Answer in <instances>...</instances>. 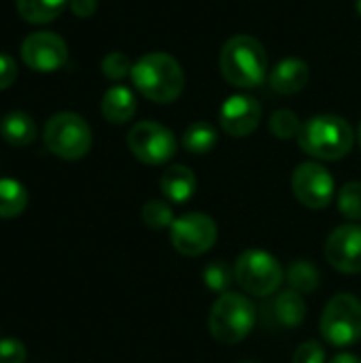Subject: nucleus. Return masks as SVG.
<instances>
[{
  "label": "nucleus",
  "instance_id": "4",
  "mask_svg": "<svg viewBox=\"0 0 361 363\" xmlns=\"http://www.w3.org/2000/svg\"><path fill=\"white\" fill-rule=\"evenodd\" d=\"M257 311L247 296L226 291L221 294L209 315V330L221 345H238L255 328Z\"/></svg>",
  "mask_w": 361,
  "mask_h": 363
},
{
  "label": "nucleus",
  "instance_id": "24",
  "mask_svg": "<svg viewBox=\"0 0 361 363\" xmlns=\"http://www.w3.org/2000/svg\"><path fill=\"white\" fill-rule=\"evenodd\" d=\"M268 128H270V132H272L277 138L287 140V138H294V136L298 138V134H300V130H302V121H300V117H298L294 111L281 108V111L272 113Z\"/></svg>",
  "mask_w": 361,
  "mask_h": 363
},
{
  "label": "nucleus",
  "instance_id": "8",
  "mask_svg": "<svg viewBox=\"0 0 361 363\" xmlns=\"http://www.w3.org/2000/svg\"><path fill=\"white\" fill-rule=\"evenodd\" d=\"M132 155L149 166H162L177 153L174 134L157 121H138L128 134Z\"/></svg>",
  "mask_w": 361,
  "mask_h": 363
},
{
  "label": "nucleus",
  "instance_id": "17",
  "mask_svg": "<svg viewBox=\"0 0 361 363\" xmlns=\"http://www.w3.org/2000/svg\"><path fill=\"white\" fill-rule=\"evenodd\" d=\"M0 136L13 147H28L36 138V123L23 111H11L0 119Z\"/></svg>",
  "mask_w": 361,
  "mask_h": 363
},
{
  "label": "nucleus",
  "instance_id": "30",
  "mask_svg": "<svg viewBox=\"0 0 361 363\" xmlns=\"http://www.w3.org/2000/svg\"><path fill=\"white\" fill-rule=\"evenodd\" d=\"M17 79V64L11 55L0 53V91L11 87Z\"/></svg>",
  "mask_w": 361,
  "mask_h": 363
},
{
  "label": "nucleus",
  "instance_id": "10",
  "mask_svg": "<svg viewBox=\"0 0 361 363\" xmlns=\"http://www.w3.org/2000/svg\"><path fill=\"white\" fill-rule=\"evenodd\" d=\"M291 189L298 202L311 211H321L330 206L336 194V185L330 170L319 162L300 164L291 174Z\"/></svg>",
  "mask_w": 361,
  "mask_h": 363
},
{
  "label": "nucleus",
  "instance_id": "23",
  "mask_svg": "<svg viewBox=\"0 0 361 363\" xmlns=\"http://www.w3.org/2000/svg\"><path fill=\"white\" fill-rule=\"evenodd\" d=\"M143 221L151 230H166L174 223L172 206L164 200H149L143 206Z\"/></svg>",
  "mask_w": 361,
  "mask_h": 363
},
{
  "label": "nucleus",
  "instance_id": "9",
  "mask_svg": "<svg viewBox=\"0 0 361 363\" xmlns=\"http://www.w3.org/2000/svg\"><path fill=\"white\" fill-rule=\"evenodd\" d=\"M219 230L213 217L204 213H185L170 225V242L174 251L185 257H198L211 251L217 242Z\"/></svg>",
  "mask_w": 361,
  "mask_h": 363
},
{
  "label": "nucleus",
  "instance_id": "14",
  "mask_svg": "<svg viewBox=\"0 0 361 363\" xmlns=\"http://www.w3.org/2000/svg\"><path fill=\"white\" fill-rule=\"evenodd\" d=\"M309 81H311V68L300 57H285L270 72V87L283 96L302 91L309 85Z\"/></svg>",
  "mask_w": 361,
  "mask_h": 363
},
{
  "label": "nucleus",
  "instance_id": "11",
  "mask_svg": "<svg viewBox=\"0 0 361 363\" xmlns=\"http://www.w3.org/2000/svg\"><path fill=\"white\" fill-rule=\"evenodd\" d=\"M21 60L36 72H53L68 60L66 40L53 32H32L21 43Z\"/></svg>",
  "mask_w": 361,
  "mask_h": 363
},
{
  "label": "nucleus",
  "instance_id": "12",
  "mask_svg": "<svg viewBox=\"0 0 361 363\" xmlns=\"http://www.w3.org/2000/svg\"><path fill=\"white\" fill-rule=\"evenodd\" d=\"M326 257L332 268L345 274L361 272V228L345 223L332 230L326 240Z\"/></svg>",
  "mask_w": 361,
  "mask_h": 363
},
{
  "label": "nucleus",
  "instance_id": "32",
  "mask_svg": "<svg viewBox=\"0 0 361 363\" xmlns=\"http://www.w3.org/2000/svg\"><path fill=\"white\" fill-rule=\"evenodd\" d=\"M330 363H361V359L357 355H353V353H340V355H336Z\"/></svg>",
  "mask_w": 361,
  "mask_h": 363
},
{
  "label": "nucleus",
  "instance_id": "29",
  "mask_svg": "<svg viewBox=\"0 0 361 363\" xmlns=\"http://www.w3.org/2000/svg\"><path fill=\"white\" fill-rule=\"evenodd\" d=\"M28 351L21 340L17 338H2L0 340V363H26Z\"/></svg>",
  "mask_w": 361,
  "mask_h": 363
},
{
  "label": "nucleus",
  "instance_id": "1",
  "mask_svg": "<svg viewBox=\"0 0 361 363\" xmlns=\"http://www.w3.org/2000/svg\"><path fill=\"white\" fill-rule=\"evenodd\" d=\"M132 83L134 87L155 104L174 102L185 87V72L181 64L162 51L143 55L132 66Z\"/></svg>",
  "mask_w": 361,
  "mask_h": 363
},
{
  "label": "nucleus",
  "instance_id": "7",
  "mask_svg": "<svg viewBox=\"0 0 361 363\" xmlns=\"http://www.w3.org/2000/svg\"><path fill=\"white\" fill-rule=\"evenodd\" d=\"M236 283L251 296H272L285 281V272L274 255L262 249H247L234 264Z\"/></svg>",
  "mask_w": 361,
  "mask_h": 363
},
{
  "label": "nucleus",
  "instance_id": "27",
  "mask_svg": "<svg viewBox=\"0 0 361 363\" xmlns=\"http://www.w3.org/2000/svg\"><path fill=\"white\" fill-rule=\"evenodd\" d=\"M132 62L126 53L121 51H111L104 60H102V72L106 79L111 81H121L123 77L132 74Z\"/></svg>",
  "mask_w": 361,
  "mask_h": 363
},
{
  "label": "nucleus",
  "instance_id": "16",
  "mask_svg": "<svg viewBox=\"0 0 361 363\" xmlns=\"http://www.w3.org/2000/svg\"><path fill=\"white\" fill-rule=\"evenodd\" d=\"M100 108H102V115H104L106 121L121 125V123H128L134 117V113H136V98H134V94L128 87L113 85L102 96Z\"/></svg>",
  "mask_w": 361,
  "mask_h": 363
},
{
  "label": "nucleus",
  "instance_id": "31",
  "mask_svg": "<svg viewBox=\"0 0 361 363\" xmlns=\"http://www.w3.org/2000/svg\"><path fill=\"white\" fill-rule=\"evenodd\" d=\"M98 9V2L96 0H70V11L77 15V17H91Z\"/></svg>",
  "mask_w": 361,
  "mask_h": 363
},
{
  "label": "nucleus",
  "instance_id": "21",
  "mask_svg": "<svg viewBox=\"0 0 361 363\" xmlns=\"http://www.w3.org/2000/svg\"><path fill=\"white\" fill-rule=\"evenodd\" d=\"M215 145H217V130L211 123L196 121L183 132V147L189 153L204 155V153L213 151Z\"/></svg>",
  "mask_w": 361,
  "mask_h": 363
},
{
  "label": "nucleus",
  "instance_id": "33",
  "mask_svg": "<svg viewBox=\"0 0 361 363\" xmlns=\"http://www.w3.org/2000/svg\"><path fill=\"white\" fill-rule=\"evenodd\" d=\"M355 9H357V13H360L361 17V0H355Z\"/></svg>",
  "mask_w": 361,
  "mask_h": 363
},
{
  "label": "nucleus",
  "instance_id": "15",
  "mask_svg": "<svg viewBox=\"0 0 361 363\" xmlns=\"http://www.w3.org/2000/svg\"><path fill=\"white\" fill-rule=\"evenodd\" d=\"M160 187L164 191V196L174 202V204H185L187 200L194 198L196 194V174L183 166V164H172L164 170L162 179H160Z\"/></svg>",
  "mask_w": 361,
  "mask_h": 363
},
{
  "label": "nucleus",
  "instance_id": "28",
  "mask_svg": "<svg viewBox=\"0 0 361 363\" xmlns=\"http://www.w3.org/2000/svg\"><path fill=\"white\" fill-rule=\"evenodd\" d=\"M294 363H326V349L321 342L317 340H309L302 342L296 351H294Z\"/></svg>",
  "mask_w": 361,
  "mask_h": 363
},
{
  "label": "nucleus",
  "instance_id": "3",
  "mask_svg": "<svg viewBox=\"0 0 361 363\" xmlns=\"http://www.w3.org/2000/svg\"><path fill=\"white\" fill-rule=\"evenodd\" d=\"M300 149L315 160L336 162L351 153L355 132L351 123L338 115H315L302 123L298 134Z\"/></svg>",
  "mask_w": 361,
  "mask_h": 363
},
{
  "label": "nucleus",
  "instance_id": "6",
  "mask_svg": "<svg viewBox=\"0 0 361 363\" xmlns=\"http://www.w3.org/2000/svg\"><path fill=\"white\" fill-rule=\"evenodd\" d=\"M45 147L60 160L74 162L89 153L91 130L77 113H55L45 123Z\"/></svg>",
  "mask_w": 361,
  "mask_h": 363
},
{
  "label": "nucleus",
  "instance_id": "19",
  "mask_svg": "<svg viewBox=\"0 0 361 363\" xmlns=\"http://www.w3.org/2000/svg\"><path fill=\"white\" fill-rule=\"evenodd\" d=\"M28 206V189L15 179H0V219L19 217Z\"/></svg>",
  "mask_w": 361,
  "mask_h": 363
},
{
  "label": "nucleus",
  "instance_id": "2",
  "mask_svg": "<svg viewBox=\"0 0 361 363\" xmlns=\"http://www.w3.org/2000/svg\"><path fill=\"white\" fill-rule=\"evenodd\" d=\"M219 70L234 87H257L264 83L268 72V55L264 45L249 34H236L228 38L219 53Z\"/></svg>",
  "mask_w": 361,
  "mask_h": 363
},
{
  "label": "nucleus",
  "instance_id": "20",
  "mask_svg": "<svg viewBox=\"0 0 361 363\" xmlns=\"http://www.w3.org/2000/svg\"><path fill=\"white\" fill-rule=\"evenodd\" d=\"M68 0H17L19 15L30 23H49L66 6Z\"/></svg>",
  "mask_w": 361,
  "mask_h": 363
},
{
  "label": "nucleus",
  "instance_id": "34",
  "mask_svg": "<svg viewBox=\"0 0 361 363\" xmlns=\"http://www.w3.org/2000/svg\"><path fill=\"white\" fill-rule=\"evenodd\" d=\"M357 138H360V147H361V123H360V130H357Z\"/></svg>",
  "mask_w": 361,
  "mask_h": 363
},
{
  "label": "nucleus",
  "instance_id": "26",
  "mask_svg": "<svg viewBox=\"0 0 361 363\" xmlns=\"http://www.w3.org/2000/svg\"><path fill=\"white\" fill-rule=\"evenodd\" d=\"M338 211L343 217L351 221H361V183L351 181L345 183L338 191Z\"/></svg>",
  "mask_w": 361,
  "mask_h": 363
},
{
  "label": "nucleus",
  "instance_id": "13",
  "mask_svg": "<svg viewBox=\"0 0 361 363\" xmlns=\"http://www.w3.org/2000/svg\"><path fill=\"white\" fill-rule=\"evenodd\" d=\"M262 119V106L253 96L247 94H236L230 96L219 111V121L226 134L234 138L249 136Z\"/></svg>",
  "mask_w": 361,
  "mask_h": 363
},
{
  "label": "nucleus",
  "instance_id": "35",
  "mask_svg": "<svg viewBox=\"0 0 361 363\" xmlns=\"http://www.w3.org/2000/svg\"><path fill=\"white\" fill-rule=\"evenodd\" d=\"M238 363H255V362H238Z\"/></svg>",
  "mask_w": 361,
  "mask_h": 363
},
{
  "label": "nucleus",
  "instance_id": "18",
  "mask_svg": "<svg viewBox=\"0 0 361 363\" xmlns=\"http://www.w3.org/2000/svg\"><path fill=\"white\" fill-rule=\"evenodd\" d=\"M272 311H274L277 321L283 328H298L306 319V302H304L302 294H298L294 289L281 291L272 304Z\"/></svg>",
  "mask_w": 361,
  "mask_h": 363
},
{
  "label": "nucleus",
  "instance_id": "5",
  "mask_svg": "<svg viewBox=\"0 0 361 363\" xmlns=\"http://www.w3.org/2000/svg\"><path fill=\"white\" fill-rule=\"evenodd\" d=\"M321 336L330 347L347 349L361 340V300L353 294H336L319 319Z\"/></svg>",
  "mask_w": 361,
  "mask_h": 363
},
{
  "label": "nucleus",
  "instance_id": "22",
  "mask_svg": "<svg viewBox=\"0 0 361 363\" xmlns=\"http://www.w3.org/2000/svg\"><path fill=\"white\" fill-rule=\"evenodd\" d=\"M285 281L289 283V289H294L298 294H311L319 285V270L306 259H296L287 268Z\"/></svg>",
  "mask_w": 361,
  "mask_h": 363
},
{
  "label": "nucleus",
  "instance_id": "25",
  "mask_svg": "<svg viewBox=\"0 0 361 363\" xmlns=\"http://www.w3.org/2000/svg\"><path fill=\"white\" fill-rule=\"evenodd\" d=\"M202 277H204V285L213 291H217L219 296L226 294L230 289V285L236 281L234 279V268H230L226 262H213L209 264L204 270H202Z\"/></svg>",
  "mask_w": 361,
  "mask_h": 363
}]
</instances>
